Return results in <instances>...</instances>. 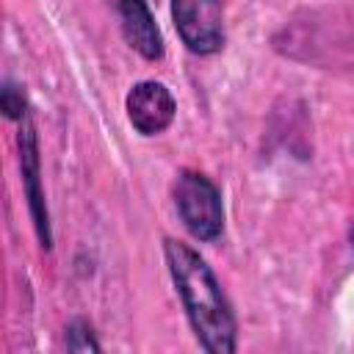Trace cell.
Returning a JSON list of instances; mask_svg holds the SVG:
<instances>
[{
  "label": "cell",
  "instance_id": "cell-1",
  "mask_svg": "<svg viewBox=\"0 0 354 354\" xmlns=\"http://www.w3.org/2000/svg\"><path fill=\"white\" fill-rule=\"evenodd\" d=\"M163 257L199 346L210 354H232L238 348V324L205 257L174 238L163 241Z\"/></svg>",
  "mask_w": 354,
  "mask_h": 354
},
{
  "label": "cell",
  "instance_id": "cell-9",
  "mask_svg": "<svg viewBox=\"0 0 354 354\" xmlns=\"http://www.w3.org/2000/svg\"><path fill=\"white\" fill-rule=\"evenodd\" d=\"M351 246H354V224H351Z\"/></svg>",
  "mask_w": 354,
  "mask_h": 354
},
{
  "label": "cell",
  "instance_id": "cell-5",
  "mask_svg": "<svg viewBox=\"0 0 354 354\" xmlns=\"http://www.w3.org/2000/svg\"><path fill=\"white\" fill-rule=\"evenodd\" d=\"M127 119L141 136H158L163 133L177 113V102L171 91L158 80H141L127 91L124 100Z\"/></svg>",
  "mask_w": 354,
  "mask_h": 354
},
{
  "label": "cell",
  "instance_id": "cell-7",
  "mask_svg": "<svg viewBox=\"0 0 354 354\" xmlns=\"http://www.w3.org/2000/svg\"><path fill=\"white\" fill-rule=\"evenodd\" d=\"M66 348L69 351H100V343L94 340V332L86 321H72L66 326Z\"/></svg>",
  "mask_w": 354,
  "mask_h": 354
},
{
  "label": "cell",
  "instance_id": "cell-8",
  "mask_svg": "<svg viewBox=\"0 0 354 354\" xmlns=\"http://www.w3.org/2000/svg\"><path fill=\"white\" fill-rule=\"evenodd\" d=\"M0 108L6 111L8 119H17L22 122L28 116V105H25V94L14 86V83H6L3 91H0Z\"/></svg>",
  "mask_w": 354,
  "mask_h": 354
},
{
  "label": "cell",
  "instance_id": "cell-4",
  "mask_svg": "<svg viewBox=\"0 0 354 354\" xmlns=\"http://www.w3.org/2000/svg\"><path fill=\"white\" fill-rule=\"evenodd\" d=\"M19 171H22V185H25V196H28V207H30V218L39 235V243L44 249L53 246V235H50V216H47V202H44V191H41V166H39V141H36V127L33 122L25 116L19 122Z\"/></svg>",
  "mask_w": 354,
  "mask_h": 354
},
{
  "label": "cell",
  "instance_id": "cell-3",
  "mask_svg": "<svg viewBox=\"0 0 354 354\" xmlns=\"http://www.w3.org/2000/svg\"><path fill=\"white\" fill-rule=\"evenodd\" d=\"M174 28L183 44L196 55H213L224 47L221 0H171Z\"/></svg>",
  "mask_w": 354,
  "mask_h": 354
},
{
  "label": "cell",
  "instance_id": "cell-2",
  "mask_svg": "<svg viewBox=\"0 0 354 354\" xmlns=\"http://www.w3.org/2000/svg\"><path fill=\"white\" fill-rule=\"evenodd\" d=\"M171 194H174V207L180 213V221L196 241L210 243V241L221 238L224 205H221V194L210 183V177H205L202 171L185 169L177 174Z\"/></svg>",
  "mask_w": 354,
  "mask_h": 354
},
{
  "label": "cell",
  "instance_id": "cell-6",
  "mask_svg": "<svg viewBox=\"0 0 354 354\" xmlns=\"http://www.w3.org/2000/svg\"><path fill=\"white\" fill-rule=\"evenodd\" d=\"M119 17V28L124 41L147 61L163 58V36L155 25V17L147 6V0H111Z\"/></svg>",
  "mask_w": 354,
  "mask_h": 354
}]
</instances>
